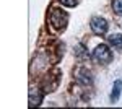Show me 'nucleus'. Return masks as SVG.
Here are the masks:
<instances>
[{"mask_svg":"<svg viewBox=\"0 0 122 109\" xmlns=\"http://www.w3.org/2000/svg\"><path fill=\"white\" fill-rule=\"evenodd\" d=\"M60 2H62L64 5H67V7H73L76 3V0H60Z\"/></svg>","mask_w":122,"mask_h":109,"instance_id":"0eeeda50","label":"nucleus"},{"mask_svg":"<svg viewBox=\"0 0 122 109\" xmlns=\"http://www.w3.org/2000/svg\"><path fill=\"white\" fill-rule=\"evenodd\" d=\"M121 91H122V82H121V80H117V82L114 83L112 93H111V101H112V103H116V101L119 99V96H121Z\"/></svg>","mask_w":122,"mask_h":109,"instance_id":"20e7f679","label":"nucleus"},{"mask_svg":"<svg viewBox=\"0 0 122 109\" xmlns=\"http://www.w3.org/2000/svg\"><path fill=\"white\" fill-rule=\"evenodd\" d=\"M93 59H94V60H98V62H101V64H107V62H111L112 54H111L109 47H107L106 44H99L93 51Z\"/></svg>","mask_w":122,"mask_h":109,"instance_id":"f257e3e1","label":"nucleus"},{"mask_svg":"<svg viewBox=\"0 0 122 109\" xmlns=\"http://www.w3.org/2000/svg\"><path fill=\"white\" fill-rule=\"evenodd\" d=\"M91 31H93L94 34H106L107 33V21L104 18H101V16H94L93 20H91Z\"/></svg>","mask_w":122,"mask_h":109,"instance_id":"7ed1b4c3","label":"nucleus"},{"mask_svg":"<svg viewBox=\"0 0 122 109\" xmlns=\"http://www.w3.org/2000/svg\"><path fill=\"white\" fill-rule=\"evenodd\" d=\"M51 23L57 28V29H62L67 23V15L59 8H54L52 13H51Z\"/></svg>","mask_w":122,"mask_h":109,"instance_id":"f03ea898","label":"nucleus"},{"mask_svg":"<svg viewBox=\"0 0 122 109\" xmlns=\"http://www.w3.org/2000/svg\"><path fill=\"white\" fill-rule=\"evenodd\" d=\"M112 10L117 15H122V0H112Z\"/></svg>","mask_w":122,"mask_h":109,"instance_id":"423d86ee","label":"nucleus"},{"mask_svg":"<svg viewBox=\"0 0 122 109\" xmlns=\"http://www.w3.org/2000/svg\"><path fill=\"white\" fill-rule=\"evenodd\" d=\"M109 42L116 49H122V34H112L109 37Z\"/></svg>","mask_w":122,"mask_h":109,"instance_id":"39448f33","label":"nucleus"}]
</instances>
